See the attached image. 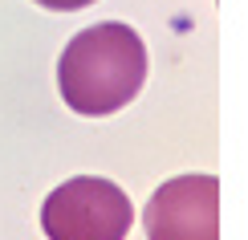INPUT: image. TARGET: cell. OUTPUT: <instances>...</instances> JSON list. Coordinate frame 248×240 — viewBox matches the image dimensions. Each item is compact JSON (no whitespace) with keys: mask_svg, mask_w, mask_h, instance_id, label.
<instances>
[{"mask_svg":"<svg viewBox=\"0 0 248 240\" xmlns=\"http://www.w3.org/2000/svg\"><path fill=\"white\" fill-rule=\"evenodd\" d=\"M147 81V45L122 20L90 25L61 49L57 86L74 114L106 118L139 98Z\"/></svg>","mask_w":248,"mask_h":240,"instance_id":"1","label":"cell"},{"mask_svg":"<svg viewBox=\"0 0 248 240\" xmlns=\"http://www.w3.org/2000/svg\"><path fill=\"white\" fill-rule=\"evenodd\" d=\"M130 228L134 204L118 183L98 175H78L41 204V232L49 240H126Z\"/></svg>","mask_w":248,"mask_h":240,"instance_id":"2","label":"cell"},{"mask_svg":"<svg viewBox=\"0 0 248 240\" xmlns=\"http://www.w3.org/2000/svg\"><path fill=\"white\" fill-rule=\"evenodd\" d=\"M142 228L147 240H220V179H167L142 208Z\"/></svg>","mask_w":248,"mask_h":240,"instance_id":"3","label":"cell"},{"mask_svg":"<svg viewBox=\"0 0 248 240\" xmlns=\"http://www.w3.org/2000/svg\"><path fill=\"white\" fill-rule=\"evenodd\" d=\"M41 8H49V13H78V8H90L98 4V0H37Z\"/></svg>","mask_w":248,"mask_h":240,"instance_id":"4","label":"cell"}]
</instances>
